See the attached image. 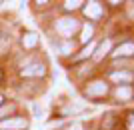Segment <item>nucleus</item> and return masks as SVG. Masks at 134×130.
<instances>
[{
    "label": "nucleus",
    "instance_id": "18",
    "mask_svg": "<svg viewBox=\"0 0 134 130\" xmlns=\"http://www.w3.org/2000/svg\"><path fill=\"white\" fill-rule=\"evenodd\" d=\"M2 102H4V98H2V96H0V104H2Z\"/></svg>",
    "mask_w": 134,
    "mask_h": 130
},
{
    "label": "nucleus",
    "instance_id": "11",
    "mask_svg": "<svg viewBox=\"0 0 134 130\" xmlns=\"http://www.w3.org/2000/svg\"><path fill=\"white\" fill-rule=\"evenodd\" d=\"M92 32H94V30H92V26H90V24H86V26L82 28V36H80V40H82V42L92 40Z\"/></svg>",
    "mask_w": 134,
    "mask_h": 130
},
{
    "label": "nucleus",
    "instance_id": "16",
    "mask_svg": "<svg viewBox=\"0 0 134 130\" xmlns=\"http://www.w3.org/2000/svg\"><path fill=\"white\" fill-rule=\"evenodd\" d=\"M126 128L134 130V114H128V118H126Z\"/></svg>",
    "mask_w": 134,
    "mask_h": 130
},
{
    "label": "nucleus",
    "instance_id": "7",
    "mask_svg": "<svg viewBox=\"0 0 134 130\" xmlns=\"http://www.w3.org/2000/svg\"><path fill=\"white\" fill-rule=\"evenodd\" d=\"M134 54V42H124V44L116 46L112 56H132Z\"/></svg>",
    "mask_w": 134,
    "mask_h": 130
},
{
    "label": "nucleus",
    "instance_id": "12",
    "mask_svg": "<svg viewBox=\"0 0 134 130\" xmlns=\"http://www.w3.org/2000/svg\"><path fill=\"white\" fill-rule=\"evenodd\" d=\"M112 128H114V116H112V114H108L106 120L102 122V130H112Z\"/></svg>",
    "mask_w": 134,
    "mask_h": 130
},
{
    "label": "nucleus",
    "instance_id": "15",
    "mask_svg": "<svg viewBox=\"0 0 134 130\" xmlns=\"http://www.w3.org/2000/svg\"><path fill=\"white\" fill-rule=\"evenodd\" d=\"M80 4H84V2H78V0H74V2H64V8L66 10H76V8H80Z\"/></svg>",
    "mask_w": 134,
    "mask_h": 130
},
{
    "label": "nucleus",
    "instance_id": "8",
    "mask_svg": "<svg viewBox=\"0 0 134 130\" xmlns=\"http://www.w3.org/2000/svg\"><path fill=\"white\" fill-rule=\"evenodd\" d=\"M110 78L114 80V82H122V84H130V82H132V72H126V70H124V72H112L110 74Z\"/></svg>",
    "mask_w": 134,
    "mask_h": 130
},
{
    "label": "nucleus",
    "instance_id": "5",
    "mask_svg": "<svg viewBox=\"0 0 134 130\" xmlns=\"http://www.w3.org/2000/svg\"><path fill=\"white\" fill-rule=\"evenodd\" d=\"M108 92V86L100 80H96V82H90L88 88H86V96H104Z\"/></svg>",
    "mask_w": 134,
    "mask_h": 130
},
{
    "label": "nucleus",
    "instance_id": "1",
    "mask_svg": "<svg viewBox=\"0 0 134 130\" xmlns=\"http://www.w3.org/2000/svg\"><path fill=\"white\" fill-rule=\"evenodd\" d=\"M78 28H80V24H78L76 18H60V20L56 22V30H58V34L64 36V38L72 36Z\"/></svg>",
    "mask_w": 134,
    "mask_h": 130
},
{
    "label": "nucleus",
    "instance_id": "3",
    "mask_svg": "<svg viewBox=\"0 0 134 130\" xmlns=\"http://www.w3.org/2000/svg\"><path fill=\"white\" fill-rule=\"evenodd\" d=\"M0 128L2 130H24L28 128V120L26 118H8L0 122Z\"/></svg>",
    "mask_w": 134,
    "mask_h": 130
},
{
    "label": "nucleus",
    "instance_id": "6",
    "mask_svg": "<svg viewBox=\"0 0 134 130\" xmlns=\"http://www.w3.org/2000/svg\"><path fill=\"white\" fill-rule=\"evenodd\" d=\"M132 96H134V90H132V86H128V84H120V86L116 88V98H118V100H122V102H128Z\"/></svg>",
    "mask_w": 134,
    "mask_h": 130
},
{
    "label": "nucleus",
    "instance_id": "2",
    "mask_svg": "<svg viewBox=\"0 0 134 130\" xmlns=\"http://www.w3.org/2000/svg\"><path fill=\"white\" fill-rule=\"evenodd\" d=\"M44 72H46V66L42 62H38V60H30V62H26L22 66V70H20L22 76H42Z\"/></svg>",
    "mask_w": 134,
    "mask_h": 130
},
{
    "label": "nucleus",
    "instance_id": "4",
    "mask_svg": "<svg viewBox=\"0 0 134 130\" xmlns=\"http://www.w3.org/2000/svg\"><path fill=\"white\" fill-rule=\"evenodd\" d=\"M84 14L88 18H92V20H98V18L104 14V8H102L100 2H86V6H84Z\"/></svg>",
    "mask_w": 134,
    "mask_h": 130
},
{
    "label": "nucleus",
    "instance_id": "9",
    "mask_svg": "<svg viewBox=\"0 0 134 130\" xmlns=\"http://www.w3.org/2000/svg\"><path fill=\"white\" fill-rule=\"evenodd\" d=\"M36 44H38V34L26 32V34L22 36V46H24V48H34Z\"/></svg>",
    "mask_w": 134,
    "mask_h": 130
},
{
    "label": "nucleus",
    "instance_id": "17",
    "mask_svg": "<svg viewBox=\"0 0 134 130\" xmlns=\"http://www.w3.org/2000/svg\"><path fill=\"white\" fill-rule=\"evenodd\" d=\"M66 130H84V126H82V122H72Z\"/></svg>",
    "mask_w": 134,
    "mask_h": 130
},
{
    "label": "nucleus",
    "instance_id": "13",
    "mask_svg": "<svg viewBox=\"0 0 134 130\" xmlns=\"http://www.w3.org/2000/svg\"><path fill=\"white\" fill-rule=\"evenodd\" d=\"M58 48L62 50V54H70V52L74 50V44H70V42H62V44H58Z\"/></svg>",
    "mask_w": 134,
    "mask_h": 130
},
{
    "label": "nucleus",
    "instance_id": "14",
    "mask_svg": "<svg viewBox=\"0 0 134 130\" xmlns=\"http://www.w3.org/2000/svg\"><path fill=\"white\" fill-rule=\"evenodd\" d=\"M94 48H96V44H94V42H90V44H88V46H86V48L82 50V54H80L78 58H86V56H90V54L94 52Z\"/></svg>",
    "mask_w": 134,
    "mask_h": 130
},
{
    "label": "nucleus",
    "instance_id": "10",
    "mask_svg": "<svg viewBox=\"0 0 134 130\" xmlns=\"http://www.w3.org/2000/svg\"><path fill=\"white\" fill-rule=\"evenodd\" d=\"M110 46H112V44H110V40H104V42H102V44L98 46V50H96L94 58H96V60H100V58L104 56V54H106L108 50H110Z\"/></svg>",
    "mask_w": 134,
    "mask_h": 130
}]
</instances>
